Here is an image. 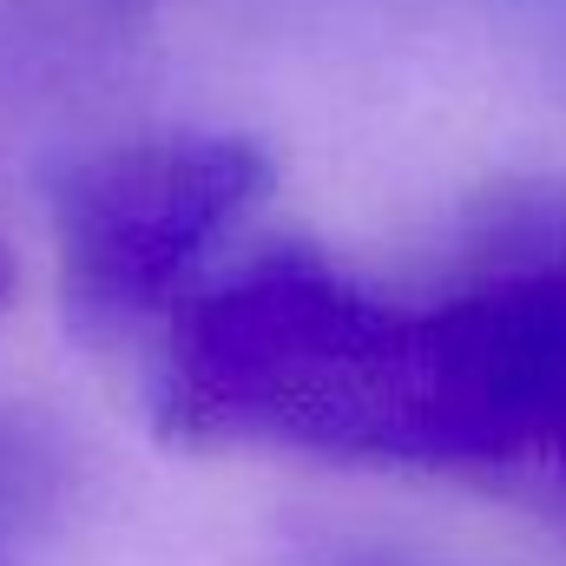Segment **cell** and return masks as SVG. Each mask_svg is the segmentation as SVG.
<instances>
[{
	"label": "cell",
	"mask_w": 566,
	"mask_h": 566,
	"mask_svg": "<svg viewBox=\"0 0 566 566\" xmlns=\"http://www.w3.org/2000/svg\"><path fill=\"white\" fill-rule=\"evenodd\" d=\"M151 422L191 448L264 441L343 468L448 474L428 316L296 238L165 316Z\"/></svg>",
	"instance_id": "obj_1"
},
{
	"label": "cell",
	"mask_w": 566,
	"mask_h": 566,
	"mask_svg": "<svg viewBox=\"0 0 566 566\" xmlns=\"http://www.w3.org/2000/svg\"><path fill=\"white\" fill-rule=\"evenodd\" d=\"M271 185L277 158L251 133L165 126L80 151L53 178L66 323L99 343L171 316Z\"/></svg>",
	"instance_id": "obj_2"
},
{
	"label": "cell",
	"mask_w": 566,
	"mask_h": 566,
	"mask_svg": "<svg viewBox=\"0 0 566 566\" xmlns=\"http://www.w3.org/2000/svg\"><path fill=\"white\" fill-rule=\"evenodd\" d=\"M73 488H80V468H73L66 434L40 416L0 409V541L13 527L46 521Z\"/></svg>",
	"instance_id": "obj_3"
},
{
	"label": "cell",
	"mask_w": 566,
	"mask_h": 566,
	"mask_svg": "<svg viewBox=\"0 0 566 566\" xmlns=\"http://www.w3.org/2000/svg\"><path fill=\"white\" fill-rule=\"evenodd\" d=\"M316 566H422V560H396V554H343V560H316Z\"/></svg>",
	"instance_id": "obj_4"
},
{
	"label": "cell",
	"mask_w": 566,
	"mask_h": 566,
	"mask_svg": "<svg viewBox=\"0 0 566 566\" xmlns=\"http://www.w3.org/2000/svg\"><path fill=\"white\" fill-rule=\"evenodd\" d=\"M13 283H20V264H13V251H7V238H0V303L13 296Z\"/></svg>",
	"instance_id": "obj_5"
},
{
	"label": "cell",
	"mask_w": 566,
	"mask_h": 566,
	"mask_svg": "<svg viewBox=\"0 0 566 566\" xmlns=\"http://www.w3.org/2000/svg\"><path fill=\"white\" fill-rule=\"evenodd\" d=\"M547 468H554V481H560V494H566V448L554 454V461H547Z\"/></svg>",
	"instance_id": "obj_6"
},
{
	"label": "cell",
	"mask_w": 566,
	"mask_h": 566,
	"mask_svg": "<svg viewBox=\"0 0 566 566\" xmlns=\"http://www.w3.org/2000/svg\"><path fill=\"white\" fill-rule=\"evenodd\" d=\"M0 566H13V560H7V541H0Z\"/></svg>",
	"instance_id": "obj_7"
}]
</instances>
